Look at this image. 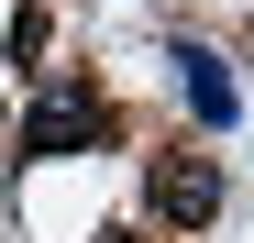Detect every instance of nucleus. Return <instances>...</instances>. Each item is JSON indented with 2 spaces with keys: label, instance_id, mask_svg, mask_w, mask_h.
Instances as JSON below:
<instances>
[{
  "label": "nucleus",
  "instance_id": "3",
  "mask_svg": "<svg viewBox=\"0 0 254 243\" xmlns=\"http://www.w3.org/2000/svg\"><path fill=\"white\" fill-rule=\"evenodd\" d=\"M177 89H188L199 122H221V133H232V111H243V100H232V77H221V56H210V45H177Z\"/></svg>",
  "mask_w": 254,
  "mask_h": 243
},
{
  "label": "nucleus",
  "instance_id": "2",
  "mask_svg": "<svg viewBox=\"0 0 254 243\" xmlns=\"http://www.w3.org/2000/svg\"><path fill=\"white\" fill-rule=\"evenodd\" d=\"M144 210L166 232H210L221 221V155H155L144 166Z\"/></svg>",
  "mask_w": 254,
  "mask_h": 243
},
{
  "label": "nucleus",
  "instance_id": "1",
  "mask_svg": "<svg viewBox=\"0 0 254 243\" xmlns=\"http://www.w3.org/2000/svg\"><path fill=\"white\" fill-rule=\"evenodd\" d=\"M89 144H111V100L89 77H56V89L22 111V155H89Z\"/></svg>",
  "mask_w": 254,
  "mask_h": 243
}]
</instances>
